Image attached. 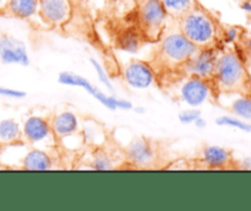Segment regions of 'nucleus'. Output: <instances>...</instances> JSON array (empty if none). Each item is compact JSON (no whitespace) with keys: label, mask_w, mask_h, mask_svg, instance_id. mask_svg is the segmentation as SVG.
<instances>
[{"label":"nucleus","mask_w":251,"mask_h":211,"mask_svg":"<svg viewBox=\"0 0 251 211\" xmlns=\"http://www.w3.org/2000/svg\"><path fill=\"white\" fill-rule=\"evenodd\" d=\"M156 44L149 61L157 74V85L164 90L185 75L186 64L199 48L181 33L178 24L176 29L167 26Z\"/></svg>","instance_id":"f257e3e1"},{"label":"nucleus","mask_w":251,"mask_h":211,"mask_svg":"<svg viewBox=\"0 0 251 211\" xmlns=\"http://www.w3.org/2000/svg\"><path fill=\"white\" fill-rule=\"evenodd\" d=\"M212 82L220 93H251V75L239 52L225 46L218 55Z\"/></svg>","instance_id":"f03ea898"},{"label":"nucleus","mask_w":251,"mask_h":211,"mask_svg":"<svg viewBox=\"0 0 251 211\" xmlns=\"http://www.w3.org/2000/svg\"><path fill=\"white\" fill-rule=\"evenodd\" d=\"M176 21L181 33L198 48L226 46L223 44V27L200 4Z\"/></svg>","instance_id":"7ed1b4c3"},{"label":"nucleus","mask_w":251,"mask_h":211,"mask_svg":"<svg viewBox=\"0 0 251 211\" xmlns=\"http://www.w3.org/2000/svg\"><path fill=\"white\" fill-rule=\"evenodd\" d=\"M171 88H174V96L179 101L186 103L191 108L199 107L208 101L216 102L217 98V92L212 80H206L199 76L184 75L163 91H168Z\"/></svg>","instance_id":"20e7f679"},{"label":"nucleus","mask_w":251,"mask_h":211,"mask_svg":"<svg viewBox=\"0 0 251 211\" xmlns=\"http://www.w3.org/2000/svg\"><path fill=\"white\" fill-rule=\"evenodd\" d=\"M139 27L147 43H156L168 25V15L159 0H144L140 5Z\"/></svg>","instance_id":"39448f33"},{"label":"nucleus","mask_w":251,"mask_h":211,"mask_svg":"<svg viewBox=\"0 0 251 211\" xmlns=\"http://www.w3.org/2000/svg\"><path fill=\"white\" fill-rule=\"evenodd\" d=\"M125 162L132 168H154L161 156L158 142L149 137L139 136L132 139L124 149Z\"/></svg>","instance_id":"423d86ee"},{"label":"nucleus","mask_w":251,"mask_h":211,"mask_svg":"<svg viewBox=\"0 0 251 211\" xmlns=\"http://www.w3.org/2000/svg\"><path fill=\"white\" fill-rule=\"evenodd\" d=\"M59 82L63 83L66 86H76V87L83 88L87 93H90L93 98L98 101L100 103H102L104 107L109 108L112 110L117 109H131L132 105L131 102L125 100H120V98L114 97V96H110L104 93L103 91H100L97 86L93 85L88 79L83 78V76L78 75V74L70 73V71H63V73L59 74L58 78Z\"/></svg>","instance_id":"0eeeda50"},{"label":"nucleus","mask_w":251,"mask_h":211,"mask_svg":"<svg viewBox=\"0 0 251 211\" xmlns=\"http://www.w3.org/2000/svg\"><path fill=\"white\" fill-rule=\"evenodd\" d=\"M22 137L26 144L37 146L47 141H56L50 124V118L41 114H29L22 123Z\"/></svg>","instance_id":"6e6552de"},{"label":"nucleus","mask_w":251,"mask_h":211,"mask_svg":"<svg viewBox=\"0 0 251 211\" xmlns=\"http://www.w3.org/2000/svg\"><path fill=\"white\" fill-rule=\"evenodd\" d=\"M122 74L126 85L136 90H145L157 83V74L149 60L132 59L127 61Z\"/></svg>","instance_id":"1a4fd4ad"},{"label":"nucleus","mask_w":251,"mask_h":211,"mask_svg":"<svg viewBox=\"0 0 251 211\" xmlns=\"http://www.w3.org/2000/svg\"><path fill=\"white\" fill-rule=\"evenodd\" d=\"M38 14L44 26L59 28L70 21L73 5L70 0H39Z\"/></svg>","instance_id":"9d476101"},{"label":"nucleus","mask_w":251,"mask_h":211,"mask_svg":"<svg viewBox=\"0 0 251 211\" xmlns=\"http://www.w3.org/2000/svg\"><path fill=\"white\" fill-rule=\"evenodd\" d=\"M222 47H210V48H199L185 66V75H194L199 78L212 80L215 74L216 64Z\"/></svg>","instance_id":"9b49d317"},{"label":"nucleus","mask_w":251,"mask_h":211,"mask_svg":"<svg viewBox=\"0 0 251 211\" xmlns=\"http://www.w3.org/2000/svg\"><path fill=\"white\" fill-rule=\"evenodd\" d=\"M198 162L207 169L237 168V161L229 149L217 145H205L198 156Z\"/></svg>","instance_id":"f8f14e48"},{"label":"nucleus","mask_w":251,"mask_h":211,"mask_svg":"<svg viewBox=\"0 0 251 211\" xmlns=\"http://www.w3.org/2000/svg\"><path fill=\"white\" fill-rule=\"evenodd\" d=\"M0 60L2 64L28 65V53L24 42L5 32L0 33Z\"/></svg>","instance_id":"ddd939ff"},{"label":"nucleus","mask_w":251,"mask_h":211,"mask_svg":"<svg viewBox=\"0 0 251 211\" xmlns=\"http://www.w3.org/2000/svg\"><path fill=\"white\" fill-rule=\"evenodd\" d=\"M50 124L54 136L59 142H64L65 140L81 135L78 117L70 110H63L51 115Z\"/></svg>","instance_id":"4468645a"},{"label":"nucleus","mask_w":251,"mask_h":211,"mask_svg":"<svg viewBox=\"0 0 251 211\" xmlns=\"http://www.w3.org/2000/svg\"><path fill=\"white\" fill-rule=\"evenodd\" d=\"M216 102L237 117L251 120V93H220Z\"/></svg>","instance_id":"2eb2a0df"},{"label":"nucleus","mask_w":251,"mask_h":211,"mask_svg":"<svg viewBox=\"0 0 251 211\" xmlns=\"http://www.w3.org/2000/svg\"><path fill=\"white\" fill-rule=\"evenodd\" d=\"M54 157L47 150L31 146L20 159L22 169L26 171H49L54 168Z\"/></svg>","instance_id":"dca6fc26"},{"label":"nucleus","mask_w":251,"mask_h":211,"mask_svg":"<svg viewBox=\"0 0 251 211\" xmlns=\"http://www.w3.org/2000/svg\"><path fill=\"white\" fill-rule=\"evenodd\" d=\"M38 6L39 0H9L5 14L15 19L29 22L37 20L39 24L44 25L39 17Z\"/></svg>","instance_id":"f3484780"},{"label":"nucleus","mask_w":251,"mask_h":211,"mask_svg":"<svg viewBox=\"0 0 251 211\" xmlns=\"http://www.w3.org/2000/svg\"><path fill=\"white\" fill-rule=\"evenodd\" d=\"M24 141L22 125L14 118H4L0 120V142L5 145Z\"/></svg>","instance_id":"a211bd4d"},{"label":"nucleus","mask_w":251,"mask_h":211,"mask_svg":"<svg viewBox=\"0 0 251 211\" xmlns=\"http://www.w3.org/2000/svg\"><path fill=\"white\" fill-rule=\"evenodd\" d=\"M90 168L96 171H110L118 168L115 164L114 155L110 154L109 150L104 149L103 146L96 147L92 152Z\"/></svg>","instance_id":"6ab92c4d"},{"label":"nucleus","mask_w":251,"mask_h":211,"mask_svg":"<svg viewBox=\"0 0 251 211\" xmlns=\"http://www.w3.org/2000/svg\"><path fill=\"white\" fill-rule=\"evenodd\" d=\"M171 20L180 19L199 4L198 0H159Z\"/></svg>","instance_id":"aec40b11"},{"label":"nucleus","mask_w":251,"mask_h":211,"mask_svg":"<svg viewBox=\"0 0 251 211\" xmlns=\"http://www.w3.org/2000/svg\"><path fill=\"white\" fill-rule=\"evenodd\" d=\"M217 124L220 125H229V127H235L239 128V129H244V130H250L251 127L248 125L247 123H243L240 120L234 119L232 117H221L217 119Z\"/></svg>","instance_id":"412c9836"},{"label":"nucleus","mask_w":251,"mask_h":211,"mask_svg":"<svg viewBox=\"0 0 251 211\" xmlns=\"http://www.w3.org/2000/svg\"><path fill=\"white\" fill-rule=\"evenodd\" d=\"M200 118V112L195 108L190 110H185V112H181L179 114V120L184 124H191V123H195L196 120Z\"/></svg>","instance_id":"4be33fe9"},{"label":"nucleus","mask_w":251,"mask_h":211,"mask_svg":"<svg viewBox=\"0 0 251 211\" xmlns=\"http://www.w3.org/2000/svg\"><path fill=\"white\" fill-rule=\"evenodd\" d=\"M91 63H92L93 68H95V69H96V71H97V74H98V76H100V80H102L103 82H104L105 85L108 86V87H109V88H112L113 86H112V83H110L109 79H108V75H107V73H105V70H104V69H103L102 66H100V64H98L97 61L95 60V59H91Z\"/></svg>","instance_id":"5701e85b"},{"label":"nucleus","mask_w":251,"mask_h":211,"mask_svg":"<svg viewBox=\"0 0 251 211\" xmlns=\"http://www.w3.org/2000/svg\"><path fill=\"white\" fill-rule=\"evenodd\" d=\"M7 1H9V0H0V14H5V11H6Z\"/></svg>","instance_id":"b1692460"}]
</instances>
